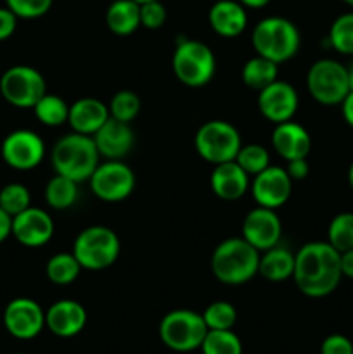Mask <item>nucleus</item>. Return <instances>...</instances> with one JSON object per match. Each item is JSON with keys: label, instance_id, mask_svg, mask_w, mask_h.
I'll list each match as a JSON object with an SVG mask.
<instances>
[{"label": "nucleus", "instance_id": "nucleus-41", "mask_svg": "<svg viewBox=\"0 0 353 354\" xmlns=\"http://www.w3.org/2000/svg\"><path fill=\"white\" fill-rule=\"evenodd\" d=\"M286 171L287 175L291 176L293 182H298V180H305L308 175H310V166H308L307 158L301 159H293V161H286Z\"/></svg>", "mask_w": 353, "mask_h": 354}, {"label": "nucleus", "instance_id": "nucleus-48", "mask_svg": "<svg viewBox=\"0 0 353 354\" xmlns=\"http://www.w3.org/2000/svg\"><path fill=\"white\" fill-rule=\"evenodd\" d=\"M343 2H345V3H346V6L353 7V0H343Z\"/></svg>", "mask_w": 353, "mask_h": 354}, {"label": "nucleus", "instance_id": "nucleus-47", "mask_svg": "<svg viewBox=\"0 0 353 354\" xmlns=\"http://www.w3.org/2000/svg\"><path fill=\"white\" fill-rule=\"evenodd\" d=\"M348 183H350V187L353 189V162L350 165V169H348Z\"/></svg>", "mask_w": 353, "mask_h": 354}, {"label": "nucleus", "instance_id": "nucleus-9", "mask_svg": "<svg viewBox=\"0 0 353 354\" xmlns=\"http://www.w3.org/2000/svg\"><path fill=\"white\" fill-rule=\"evenodd\" d=\"M307 88L322 106H338L352 90L348 69L334 59H318L307 73Z\"/></svg>", "mask_w": 353, "mask_h": 354}, {"label": "nucleus", "instance_id": "nucleus-33", "mask_svg": "<svg viewBox=\"0 0 353 354\" xmlns=\"http://www.w3.org/2000/svg\"><path fill=\"white\" fill-rule=\"evenodd\" d=\"M201 315H203L208 330H232L237 322V311L234 304L227 301H215L208 304L206 310Z\"/></svg>", "mask_w": 353, "mask_h": 354}, {"label": "nucleus", "instance_id": "nucleus-44", "mask_svg": "<svg viewBox=\"0 0 353 354\" xmlns=\"http://www.w3.org/2000/svg\"><path fill=\"white\" fill-rule=\"evenodd\" d=\"M341 113L346 123L353 128V90H350V93L341 102Z\"/></svg>", "mask_w": 353, "mask_h": 354}, {"label": "nucleus", "instance_id": "nucleus-14", "mask_svg": "<svg viewBox=\"0 0 353 354\" xmlns=\"http://www.w3.org/2000/svg\"><path fill=\"white\" fill-rule=\"evenodd\" d=\"M293 192V180L287 175L286 168L272 166L253 176L251 194L258 206L269 209H279L289 201Z\"/></svg>", "mask_w": 353, "mask_h": 354}, {"label": "nucleus", "instance_id": "nucleus-15", "mask_svg": "<svg viewBox=\"0 0 353 354\" xmlns=\"http://www.w3.org/2000/svg\"><path fill=\"white\" fill-rule=\"evenodd\" d=\"M280 235H282V223L275 209L256 206L244 216L241 237L249 242L256 251L263 252L277 245L280 242Z\"/></svg>", "mask_w": 353, "mask_h": 354}, {"label": "nucleus", "instance_id": "nucleus-5", "mask_svg": "<svg viewBox=\"0 0 353 354\" xmlns=\"http://www.w3.org/2000/svg\"><path fill=\"white\" fill-rule=\"evenodd\" d=\"M172 69L182 85L201 88L213 80L217 73V57L203 41L180 38L173 50Z\"/></svg>", "mask_w": 353, "mask_h": 354}, {"label": "nucleus", "instance_id": "nucleus-22", "mask_svg": "<svg viewBox=\"0 0 353 354\" xmlns=\"http://www.w3.org/2000/svg\"><path fill=\"white\" fill-rule=\"evenodd\" d=\"M211 30L224 38H235L244 33L248 26V12L241 2L218 0L208 12Z\"/></svg>", "mask_w": 353, "mask_h": 354}, {"label": "nucleus", "instance_id": "nucleus-1", "mask_svg": "<svg viewBox=\"0 0 353 354\" xmlns=\"http://www.w3.org/2000/svg\"><path fill=\"white\" fill-rule=\"evenodd\" d=\"M341 279V254L327 241L308 242L294 254L293 280L303 296L311 299L329 296Z\"/></svg>", "mask_w": 353, "mask_h": 354}, {"label": "nucleus", "instance_id": "nucleus-28", "mask_svg": "<svg viewBox=\"0 0 353 354\" xmlns=\"http://www.w3.org/2000/svg\"><path fill=\"white\" fill-rule=\"evenodd\" d=\"M82 270L73 252H57L45 265V275L55 286H69L78 279Z\"/></svg>", "mask_w": 353, "mask_h": 354}, {"label": "nucleus", "instance_id": "nucleus-6", "mask_svg": "<svg viewBox=\"0 0 353 354\" xmlns=\"http://www.w3.org/2000/svg\"><path fill=\"white\" fill-rule=\"evenodd\" d=\"M121 252L120 237L104 225H93L78 234L73 244V254L80 266L90 272H100L116 263Z\"/></svg>", "mask_w": 353, "mask_h": 354}, {"label": "nucleus", "instance_id": "nucleus-16", "mask_svg": "<svg viewBox=\"0 0 353 354\" xmlns=\"http://www.w3.org/2000/svg\"><path fill=\"white\" fill-rule=\"evenodd\" d=\"M300 106V97L291 83L275 80L272 85L258 92V109L265 120L279 124L293 120Z\"/></svg>", "mask_w": 353, "mask_h": 354}, {"label": "nucleus", "instance_id": "nucleus-38", "mask_svg": "<svg viewBox=\"0 0 353 354\" xmlns=\"http://www.w3.org/2000/svg\"><path fill=\"white\" fill-rule=\"evenodd\" d=\"M166 23V7L161 0L141 3V26L147 30H159Z\"/></svg>", "mask_w": 353, "mask_h": 354}, {"label": "nucleus", "instance_id": "nucleus-26", "mask_svg": "<svg viewBox=\"0 0 353 354\" xmlns=\"http://www.w3.org/2000/svg\"><path fill=\"white\" fill-rule=\"evenodd\" d=\"M241 80L246 86L260 92L279 80V64L262 55H255L242 66Z\"/></svg>", "mask_w": 353, "mask_h": 354}, {"label": "nucleus", "instance_id": "nucleus-4", "mask_svg": "<svg viewBox=\"0 0 353 354\" xmlns=\"http://www.w3.org/2000/svg\"><path fill=\"white\" fill-rule=\"evenodd\" d=\"M251 44L256 55L275 64L291 61L301 47V33L296 24L282 16L263 17L253 28Z\"/></svg>", "mask_w": 353, "mask_h": 354}, {"label": "nucleus", "instance_id": "nucleus-46", "mask_svg": "<svg viewBox=\"0 0 353 354\" xmlns=\"http://www.w3.org/2000/svg\"><path fill=\"white\" fill-rule=\"evenodd\" d=\"M346 69H348V78H350V86H352V90H353V61H352V64H350V66H346Z\"/></svg>", "mask_w": 353, "mask_h": 354}, {"label": "nucleus", "instance_id": "nucleus-25", "mask_svg": "<svg viewBox=\"0 0 353 354\" xmlns=\"http://www.w3.org/2000/svg\"><path fill=\"white\" fill-rule=\"evenodd\" d=\"M106 24L111 33L128 37L141 28V3L135 0H114L106 10Z\"/></svg>", "mask_w": 353, "mask_h": 354}, {"label": "nucleus", "instance_id": "nucleus-21", "mask_svg": "<svg viewBox=\"0 0 353 354\" xmlns=\"http://www.w3.org/2000/svg\"><path fill=\"white\" fill-rule=\"evenodd\" d=\"M249 175L235 161L215 165L211 171L210 187L215 196L221 201H237L248 192Z\"/></svg>", "mask_w": 353, "mask_h": 354}, {"label": "nucleus", "instance_id": "nucleus-39", "mask_svg": "<svg viewBox=\"0 0 353 354\" xmlns=\"http://www.w3.org/2000/svg\"><path fill=\"white\" fill-rule=\"evenodd\" d=\"M320 354H353V342L343 334H332L322 341Z\"/></svg>", "mask_w": 353, "mask_h": 354}, {"label": "nucleus", "instance_id": "nucleus-49", "mask_svg": "<svg viewBox=\"0 0 353 354\" xmlns=\"http://www.w3.org/2000/svg\"><path fill=\"white\" fill-rule=\"evenodd\" d=\"M137 3H145V2H152V0H135Z\"/></svg>", "mask_w": 353, "mask_h": 354}, {"label": "nucleus", "instance_id": "nucleus-29", "mask_svg": "<svg viewBox=\"0 0 353 354\" xmlns=\"http://www.w3.org/2000/svg\"><path fill=\"white\" fill-rule=\"evenodd\" d=\"M35 116L45 127H62L68 123L69 116V104L66 102L62 97L55 95V93H45L33 107Z\"/></svg>", "mask_w": 353, "mask_h": 354}, {"label": "nucleus", "instance_id": "nucleus-20", "mask_svg": "<svg viewBox=\"0 0 353 354\" xmlns=\"http://www.w3.org/2000/svg\"><path fill=\"white\" fill-rule=\"evenodd\" d=\"M272 147L284 161L307 158L311 149V137L307 128L289 120L273 127Z\"/></svg>", "mask_w": 353, "mask_h": 354}, {"label": "nucleus", "instance_id": "nucleus-24", "mask_svg": "<svg viewBox=\"0 0 353 354\" xmlns=\"http://www.w3.org/2000/svg\"><path fill=\"white\" fill-rule=\"evenodd\" d=\"M258 273L269 282H284L293 279L294 254L279 244L260 252Z\"/></svg>", "mask_w": 353, "mask_h": 354}, {"label": "nucleus", "instance_id": "nucleus-12", "mask_svg": "<svg viewBox=\"0 0 353 354\" xmlns=\"http://www.w3.org/2000/svg\"><path fill=\"white\" fill-rule=\"evenodd\" d=\"M0 152L7 166L17 171H30L44 161L45 144L35 131L14 130L3 138Z\"/></svg>", "mask_w": 353, "mask_h": 354}, {"label": "nucleus", "instance_id": "nucleus-30", "mask_svg": "<svg viewBox=\"0 0 353 354\" xmlns=\"http://www.w3.org/2000/svg\"><path fill=\"white\" fill-rule=\"evenodd\" d=\"M327 242L341 254V252L353 249V213L336 214L327 228Z\"/></svg>", "mask_w": 353, "mask_h": 354}, {"label": "nucleus", "instance_id": "nucleus-43", "mask_svg": "<svg viewBox=\"0 0 353 354\" xmlns=\"http://www.w3.org/2000/svg\"><path fill=\"white\" fill-rule=\"evenodd\" d=\"M341 273L345 279L353 280V249L341 252Z\"/></svg>", "mask_w": 353, "mask_h": 354}, {"label": "nucleus", "instance_id": "nucleus-18", "mask_svg": "<svg viewBox=\"0 0 353 354\" xmlns=\"http://www.w3.org/2000/svg\"><path fill=\"white\" fill-rule=\"evenodd\" d=\"M93 142H96L100 158L118 161L130 154L134 149L135 131L130 123H123L109 116V120L93 135Z\"/></svg>", "mask_w": 353, "mask_h": 354}, {"label": "nucleus", "instance_id": "nucleus-27", "mask_svg": "<svg viewBox=\"0 0 353 354\" xmlns=\"http://www.w3.org/2000/svg\"><path fill=\"white\" fill-rule=\"evenodd\" d=\"M78 182L68 176L55 175L45 185V201L52 209L64 211L75 206L78 201Z\"/></svg>", "mask_w": 353, "mask_h": 354}, {"label": "nucleus", "instance_id": "nucleus-11", "mask_svg": "<svg viewBox=\"0 0 353 354\" xmlns=\"http://www.w3.org/2000/svg\"><path fill=\"white\" fill-rule=\"evenodd\" d=\"M89 182L97 199L104 203L125 201L134 194L135 185H137L134 169L121 159L118 161L107 159L106 162H99Z\"/></svg>", "mask_w": 353, "mask_h": 354}, {"label": "nucleus", "instance_id": "nucleus-13", "mask_svg": "<svg viewBox=\"0 0 353 354\" xmlns=\"http://www.w3.org/2000/svg\"><path fill=\"white\" fill-rule=\"evenodd\" d=\"M3 327L19 341H31L45 328V311L30 297H16L3 310Z\"/></svg>", "mask_w": 353, "mask_h": 354}, {"label": "nucleus", "instance_id": "nucleus-31", "mask_svg": "<svg viewBox=\"0 0 353 354\" xmlns=\"http://www.w3.org/2000/svg\"><path fill=\"white\" fill-rule=\"evenodd\" d=\"M327 41L339 54L353 55V12H345L332 21Z\"/></svg>", "mask_w": 353, "mask_h": 354}, {"label": "nucleus", "instance_id": "nucleus-17", "mask_svg": "<svg viewBox=\"0 0 353 354\" xmlns=\"http://www.w3.org/2000/svg\"><path fill=\"white\" fill-rule=\"evenodd\" d=\"M54 220L47 211L30 206L12 218V237L30 249L42 248L54 237Z\"/></svg>", "mask_w": 353, "mask_h": 354}, {"label": "nucleus", "instance_id": "nucleus-23", "mask_svg": "<svg viewBox=\"0 0 353 354\" xmlns=\"http://www.w3.org/2000/svg\"><path fill=\"white\" fill-rule=\"evenodd\" d=\"M107 120H109V107L102 100L93 97H83L69 106L68 123L76 133L93 137Z\"/></svg>", "mask_w": 353, "mask_h": 354}, {"label": "nucleus", "instance_id": "nucleus-32", "mask_svg": "<svg viewBox=\"0 0 353 354\" xmlns=\"http://www.w3.org/2000/svg\"><path fill=\"white\" fill-rule=\"evenodd\" d=\"M199 349L203 354H242V342L234 330H208Z\"/></svg>", "mask_w": 353, "mask_h": 354}, {"label": "nucleus", "instance_id": "nucleus-36", "mask_svg": "<svg viewBox=\"0 0 353 354\" xmlns=\"http://www.w3.org/2000/svg\"><path fill=\"white\" fill-rule=\"evenodd\" d=\"M235 162L249 176H255L270 166V152L260 144H246L239 149Z\"/></svg>", "mask_w": 353, "mask_h": 354}, {"label": "nucleus", "instance_id": "nucleus-40", "mask_svg": "<svg viewBox=\"0 0 353 354\" xmlns=\"http://www.w3.org/2000/svg\"><path fill=\"white\" fill-rule=\"evenodd\" d=\"M19 17L9 9V7H0V41L9 40L17 28Z\"/></svg>", "mask_w": 353, "mask_h": 354}, {"label": "nucleus", "instance_id": "nucleus-37", "mask_svg": "<svg viewBox=\"0 0 353 354\" xmlns=\"http://www.w3.org/2000/svg\"><path fill=\"white\" fill-rule=\"evenodd\" d=\"M54 0H6L9 7L19 19H38L52 9Z\"/></svg>", "mask_w": 353, "mask_h": 354}, {"label": "nucleus", "instance_id": "nucleus-42", "mask_svg": "<svg viewBox=\"0 0 353 354\" xmlns=\"http://www.w3.org/2000/svg\"><path fill=\"white\" fill-rule=\"evenodd\" d=\"M12 235V216L0 207V244Z\"/></svg>", "mask_w": 353, "mask_h": 354}, {"label": "nucleus", "instance_id": "nucleus-34", "mask_svg": "<svg viewBox=\"0 0 353 354\" xmlns=\"http://www.w3.org/2000/svg\"><path fill=\"white\" fill-rule=\"evenodd\" d=\"M109 116L123 123H132L141 113V99L134 90H120L109 102Z\"/></svg>", "mask_w": 353, "mask_h": 354}, {"label": "nucleus", "instance_id": "nucleus-10", "mask_svg": "<svg viewBox=\"0 0 353 354\" xmlns=\"http://www.w3.org/2000/svg\"><path fill=\"white\" fill-rule=\"evenodd\" d=\"M0 93L10 106L33 109L35 104L47 93V83L33 66L17 64L6 69L0 76Z\"/></svg>", "mask_w": 353, "mask_h": 354}, {"label": "nucleus", "instance_id": "nucleus-2", "mask_svg": "<svg viewBox=\"0 0 353 354\" xmlns=\"http://www.w3.org/2000/svg\"><path fill=\"white\" fill-rule=\"evenodd\" d=\"M260 251L242 237L220 242L211 254V273L225 286H242L258 275Z\"/></svg>", "mask_w": 353, "mask_h": 354}, {"label": "nucleus", "instance_id": "nucleus-7", "mask_svg": "<svg viewBox=\"0 0 353 354\" xmlns=\"http://www.w3.org/2000/svg\"><path fill=\"white\" fill-rule=\"evenodd\" d=\"M206 334L203 315L192 310H173L159 322V339L166 348L176 353L199 349Z\"/></svg>", "mask_w": 353, "mask_h": 354}, {"label": "nucleus", "instance_id": "nucleus-35", "mask_svg": "<svg viewBox=\"0 0 353 354\" xmlns=\"http://www.w3.org/2000/svg\"><path fill=\"white\" fill-rule=\"evenodd\" d=\"M31 206V194L26 185L23 183H7L0 189V207L6 211L9 216L23 213L24 209Z\"/></svg>", "mask_w": 353, "mask_h": 354}, {"label": "nucleus", "instance_id": "nucleus-45", "mask_svg": "<svg viewBox=\"0 0 353 354\" xmlns=\"http://www.w3.org/2000/svg\"><path fill=\"white\" fill-rule=\"evenodd\" d=\"M246 9H262V7L269 6L270 0H239Z\"/></svg>", "mask_w": 353, "mask_h": 354}, {"label": "nucleus", "instance_id": "nucleus-8", "mask_svg": "<svg viewBox=\"0 0 353 354\" xmlns=\"http://www.w3.org/2000/svg\"><path fill=\"white\" fill-rule=\"evenodd\" d=\"M197 154L211 165L235 161L239 149L242 147L237 128L224 120H211L201 124L194 137Z\"/></svg>", "mask_w": 353, "mask_h": 354}, {"label": "nucleus", "instance_id": "nucleus-19", "mask_svg": "<svg viewBox=\"0 0 353 354\" xmlns=\"http://www.w3.org/2000/svg\"><path fill=\"white\" fill-rule=\"evenodd\" d=\"M85 325L87 310L75 299L55 301L45 311V327L57 337H75L85 328Z\"/></svg>", "mask_w": 353, "mask_h": 354}, {"label": "nucleus", "instance_id": "nucleus-3", "mask_svg": "<svg viewBox=\"0 0 353 354\" xmlns=\"http://www.w3.org/2000/svg\"><path fill=\"white\" fill-rule=\"evenodd\" d=\"M99 159L100 154L93 137L76 131L59 138L52 149V166L55 175L68 176L78 183L90 180L99 166Z\"/></svg>", "mask_w": 353, "mask_h": 354}]
</instances>
